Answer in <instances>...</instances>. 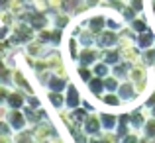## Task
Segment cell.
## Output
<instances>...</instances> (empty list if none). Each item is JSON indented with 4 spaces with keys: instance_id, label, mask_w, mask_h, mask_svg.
<instances>
[{
    "instance_id": "19",
    "label": "cell",
    "mask_w": 155,
    "mask_h": 143,
    "mask_svg": "<svg viewBox=\"0 0 155 143\" xmlns=\"http://www.w3.org/2000/svg\"><path fill=\"white\" fill-rule=\"evenodd\" d=\"M63 51L67 53L69 63L75 65L77 59H79V53H81V43H79V39H77L75 35H69V34H67V37H65V43H63Z\"/></svg>"
},
{
    "instance_id": "13",
    "label": "cell",
    "mask_w": 155,
    "mask_h": 143,
    "mask_svg": "<svg viewBox=\"0 0 155 143\" xmlns=\"http://www.w3.org/2000/svg\"><path fill=\"white\" fill-rule=\"evenodd\" d=\"M102 59V51H100L96 45L92 47H81V53H79V59H77L75 65H84V67H92L96 61Z\"/></svg>"
},
{
    "instance_id": "57",
    "label": "cell",
    "mask_w": 155,
    "mask_h": 143,
    "mask_svg": "<svg viewBox=\"0 0 155 143\" xmlns=\"http://www.w3.org/2000/svg\"><path fill=\"white\" fill-rule=\"evenodd\" d=\"M26 2H28V4H30V6H34V4H35V2H38V0H26Z\"/></svg>"
},
{
    "instance_id": "40",
    "label": "cell",
    "mask_w": 155,
    "mask_h": 143,
    "mask_svg": "<svg viewBox=\"0 0 155 143\" xmlns=\"http://www.w3.org/2000/svg\"><path fill=\"white\" fill-rule=\"evenodd\" d=\"M141 63H143L145 67H149V69L155 67V47H153V49H145V51H141Z\"/></svg>"
},
{
    "instance_id": "8",
    "label": "cell",
    "mask_w": 155,
    "mask_h": 143,
    "mask_svg": "<svg viewBox=\"0 0 155 143\" xmlns=\"http://www.w3.org/2000/svg\"><path fill=\"white\" fill-rule=\"evenodd\" d=\"M83 102H84V96H83V92H81V88L77 86L75 80H71L69 86L65 88V108L75 110V108H79V106H83Z\"/></svg>"
},
{
    "instance_id": "1",
    "label": "cell",
    "mask_w": 155,
    "mask_h": 143,
    "mask_svg": "<svg viewBox=\"0 0 155 143\" xmlns=\"http://www.w3.org/2000/svg\"><path fill=\"white\" fill-rule=\"evenodd\" d=\"M128 79L132 80L134 84H136V88H137V92L141 94V98H143V94L153 86L151 69L145 67V65L141 63V59L137 61V63H134L132 67H130V76H128Z\"/></svg>"
},
{
    "instance_id": "42",
    "label": "cell",
    "mask_w": 155,
    "mask_h": 143,
    "mask_svg": "<svg viewBox=\"0 0 155 143\" xmlns=\"http://www.w3.org/2000/svg\"><path fill=\"white\" fill-rule=\"evenodd\" d=\"M120 16H122V20H124L126 24H130V22H132V20H136V18H137V16H140V14H137V12L134 10V8L130 6V4H126V8H124V10L120 12Z\"/></svg>"
},
{
    "instance_id": "43",
    "label": "cell",
    "mask_w": 155,
    "mask_h": 143,
    "mask_svg": "<svg viewBox=\"0 0 155 143\" xmlns=\"http://www.w3.org/2000/svg\"><path fill=\"white\" fill-rule=\"evenodd\" d=\"M14 51H16V47L8 39L6 41H0V59H8V55H12Z\"/></svg>"
},
{
    "instance_id": "50",
    "label": "cell",
    "mask_w": 155,
    "mask_h": 143,
    "mask_svg": "<svg viewBox=\"0 0 155 143\" xmlns=\"http://www.w3.org/2000/svg\"><path fill=\"white\" fill-rule=\"evenodd\" d=\"M47 143H67V141L63 139V133H59V132L55 129V132H53V135L49 137V141H47Z\"/></svg>"
},
{
    "instance_id": "34",
    "label": "cell",
    "mask_w": 155,
    "mask_h": 143,
    "mask_svg": "<svg viewBox=\"0 0 155 143\" xmlns=\"http://www.w3.org/2000/svg\"><path fill=\"white\" fill-rule=\"evenodd\" d=\"M91 143H120V135L116 132H102L100 135L91 137Z\"/></svg>"
},
{
    "instance_id": "51",
    "label": "cell",
    "mask_w": 155,
    "mask_h": 143,
    "mask_svg": "<svg viewBox=\"0 0 155 143\" xmlns=\"http://www.w3.org/2000/svg\"><path fill=\"white\" fill-rule=\"evenodd\" d=\"M10 2H12V0H0V12L10 10Z\"/></svg>"
},
{
    "instance_id": "24",
    "label": "cell",
    "mask_w": 155,
    "mask_h": 143,
    "mask_svg": "<svg viewBox=\"0 0 155 143\" xmlns=\"http://www.w3.org/2000/svg\"><path fill=\"white\" fill-rule=\"evenodd\" d=\"M45 100H47V104H49V108H53L55 112L65 110V92H51V90H45Z\"/></svg>"
},
{
    "instance_id": "18",
    "label": "cell",
    "mask_w": 155,
    "mask_h": 143,
    "mask_svg": "<svg viewBox=\"0 0 155 143\" xmlns=\"http://www.w3.org/2000/svg\"><path fill=\"white\" fill-rule=\"evenodd\" d=\"M28 104V94L20 88H12L10 94H8V100H6V106L8 110H24Z\"/></svg>"
},
{
    "instance_id": "31",
    "label": "cell",
    "mask_w": 155,
    "mask_h": 143,
    "mask_svg": "<svg viewBox=\"0 0 155 143\" xmlns=\"http://www.w3.org/2000/svg\"><path fill=\"white\" fill-rule=\"evenodd\" d=\"M128 26H130V30H132L134 34H141V31H145V30H149V28H151V26H149V20L145 18L143 14H140L136 20H132Z\"/></svg>"
},
{
    "instance_id": "49",
    "label": "cell",
    "mask_w": 155,
    "mask_h": 143,
    "mask_svg": "<svg viewBox=\"0 0 155 143\" xmlns=\"http://www.w3.org/2000/svg\"><path fill=\"white\" fill-rule=\"evenodd\" d=\"M0 135H14V129L6 120H0Z\"/></svg>"
},
{
    "instance_id": "16",
    "label": "cell",
    "mask_w": 155,
    "mask_h": 143,
    "mask_svg": "<svg viewBox=\"0 0 155 143\" xmlns=\"http://www.w3.org/2000/svg\"><path fill=\"white\" fill-rule=\"evenodd\" d=\"M49 16V26L53 28H59V30H69V26L73 24V14L71 12H65V10H57V12H47Z\"/></svg>"
},
{
    "instance_id": "29",
    "label": "cell",
    "mask_w": 155,
    "mask_h": 143,
    "mask_svg": "<svg viewBox=\"0 0 155 143\" xmlns=\"http://www.w3.org/2000/svg\"><path fill=\"white\" fill-rule=\"evenodd\" d=\"M132 132V125H130V112H120L118 114V128H116V133L118 135H126V133Z\"/></svg>"
},
{
    "instance_id": "52",
    "label": "cell",
    "mask_w": 155,
    "mask_h": 143,
    "mask_svg": "<svg viewBox=\"0 0 155 143\" xmlns=\"http://www.w3.org/2000/svg\"><path fill=\"white\" fill-rule=\"evenodd\" d=\"M6 114H8V106H0V120H6Z\"/></svg>"
},
{
    "instance_id": "58",
    "label": "cell",
    "mask_w": 155,
    "mask_h": 143,
    "mask_svg": "<svg viewBox=\"0 0 155 143\" xmlns=\"http://www.w3.org/2000/svg\"><path fill=\"white\" fill-rule=\"evenodd\" d=\"M151 143H155V139H151Z\"/></svg>"
},
{
    "instance_id": "55",
    "label": "cell",
    "mask_w": 155,
    "mask_h": 143,
    "mask_svg": "<svg viewBox=\"0 0 155 143\" xmlns=\"http://www.w3.org/2000/svg\"><path fill=\"white\" fill-rule=\"evenodd\" d=\"M151 79H153V86H155V67L151 69Z\"/></svg>"
},
{
    "instance_id": "6",
    "label": "cell",
    "mask_w": 155,
    "mask_h": 143,
    "mask_svg": "<svg viewBox=\"0 0 155 143\" xmlns=\"http://www.w3.org/2000/svg\"><path fill=\"white\" fill-rule=\"evenodd\" d=\"M45 63L51 73L61 75V76H69V69H67V63H65L63 55H61V49H51L49 55L45 57Z\"/></svg>"
},
{
    "instance_id": "15",
    "label": "cell",
    "mask_w": 155,
    "mask_h": 143,
    "mask_svg": "<svg viewBox=\"0 0 155 143\" xmlns=\"http://www.w3.org/2000/svg\"><path fill=\"white\" fill-rule=\"evenodd\" d=\"M98 104H100V108H102V110H112V112L126 110L124 100L118 96V92H104V94L98 98Z\"/></svg>"
},
{
    "instance_id": "54",
    "label": "cell",
    "mask_w": 155,
    "mask_h": 143,
    "mask_svg": "<svg viewBox=\"0 0 155 143\" xmlns=\"http://www.w3.org/2000/svg\"><path fill=\"white\" fill-rule=\"evenodd\" d=\"M140 143H151V139H147V137L141 135V137H140Z\"/></svg>"
},
{
    "instance_id": "39",
    "label": "cell",
    "mask_w": 155,
    "mask_h": 143,
    "mask_svg": "<svg viewBox=\"0 0 155 143\" xmlns=\"http://www.w3.org/2000/svg\"><path fill=\"white\" fill-rule=\"evenodd\" d=\"M120 83H122V80L118 79V76L108 75V76L104 79V88H106V92H118V88H120Z\"/></svg>"
},
{
    "instance_id": "28",
    "label": "cell",
    "mask_w": 155,
    "mask_h": 143,
    "mask_svg": "<svg viewBox=\"0 0 155 143\" xmlns=\"http://www.w3.org/2000/svg\"><path fill=\"white\" fill-rule=\"evenodd\" d=\"M102 61H104V63H108L110 67L118 65L120 61H124V59H122V51H120V47L104 49V51H102Z\"/></svg>"
},
{
    "instance_id": "4",
    "label": "cell",
    "mask_w": 155,
    "mask_h": 143,
    "mask_svg": "<svg viewBox=\"0 0 155 143\" xmlns=\"http://www.w3.org/2000/svg\"><path fill=\"white\" fill-rule=\"evenodd\" d=\"M118 96L124 100V106L126 108H136V106H140V100H141V94L137 92L136 84L132 83V80H122L120 83V88H118Z\"/></svg>"
},
{
    "instance_id": "46",
    "label": "cell",
    "mask_w": 155,
    "mask_h": 143,
    "mask_svg": "<svg viewBox=\"0 0 155 143\" xmlns=\"http://www.w3.org/2000/svg\"><path fill=\"white\" fill-rule=\"evenodd\" d=\"M12 34V26H8L6 22H2V18H0V41H6L8 37H10Z\"/></svg>"
},
{
    "instance_id": "14",
    "label": "cell",
    "mask_w": 155,
    "mask_h": 143,
    "mask_svg": "<svg viewBox=\"0 0 155 143\" xmlns=\"http://www.w3.org/2000/svg\"><path fill=\"white\" fill-rule=\"evenodd\" d=\"M6 122L10 124V128L14 129V133L16 132H24V129L30 128L28 118H26V112H24V110H8Z\"/></svg>"
},
{
    "instance_id": "56",
    "label": "cell",
    "mask_w": 155,
    "mask_h": 143,
    "mask_svg": "<svg viewBox=\"0 0 155 143\" xmlns=\"http://www.w3.org/2000/svg\"><path fill=\"white\" fill-rule=\"evenodd\" d=\"M149 116H153V118H155V106H153L151 110H149Z\"/></svg>"
},
{
    "instance_id": "53",
    "label": "cell",
    "mask_w": 155,
    "mask_h": 143,
    "mask_svg": "<svg viewBox=\"0 0 155 143\" xmlns=\"http://www.w3.org/2000/svg\"><path fill=\"white\" fill-rule=\"evenodd\" d=\"M0 143H14L12 135H0Z\"/></svg>"
},
{
    "instance_id": "22",
    "label": "cell",
    "mask_w": 155,
    "mask_h": 143,
    "mask_svg": "<svg viewBox=\"0 0 155 143\" xmlns=\"http://www.w3.org/2000/svg\"><path fill=\"white\" fill-rule=\"evenodd\" d=\"M136 45L140 47L141 51H145V49H153L155 47V31L149 28V30L137 34L136 35Z\"/></svg>"
},
{
    "instance_id": "41",
    "label": "cell",
    "mask_w": 155,
    "mask_h": 143,
    "mask_svg": "<svg viewBox=\"0 0 155 143\" xmlns=\"http://www.w3.org/2000/svg\"><path fill=\"white\" fill-rule=\"evenodd\" d=\"M141 106H143V108H147V110H151L153 106H155V86H151L143 94V98H141Z\"/></svg>"
},
{
    "instance_id": "25",
    "label": "cell",
    "mask_w": 155,
    "mask_h": 143,
    "mask_svg": "<svg viewBox=\"0 0 155 143\" xmlns=\"http://www.w3.org/2000/svg\"><path fill=\"white\" fill-rule=\"evenodd\" d=\"M73 73H75L77 80H79L81 84H87L88 80L94 76V73H92V67H84V65H73Z\"/></svg>"
},
{
    "instance_id": "11",
    "label": "cell",
    "mask_w": 155,
    "mask_h": 143,
    "mask_svg": "<svg viewBox=\"0 0 155 143\" xmlns=\"http://www.w3.org/2000/svg\"><path fill=\"white\" fill-rule=\"evenodd\" d=\"M81 129H83V132L87 133L88 137H96V135H100V133L104 132V129H102V124H100L98 110H94V112H88V116H87V120L83 122Z\"/></svg>"
},
{
    "instance_id": "32",
    "label": "cell",
    "mask_w": 155,
    "mask_h": 143,
    "mask_svg": "<svg viewBox=\"0 0 155 143\" xmlns=\"http://www.w3.org/2000/svg\"><path fill=\"white\" fill-rule=\"evenodd\" d=\"M77 39H79L81 47H92V45H96V35H94V34H91L87 28H83V30L79 31Z\"/></svg>"
},
{
    "instance_id": "12",
    "label": "cell",
    "mask_w": 155,
    "mask_h": 143,
    "mask_svg": "<svg viewBox=\"0 0 155 143\" xmlns=\"http://www.w3.org/2000/svg\"><path fill=\"white\" fill-rule=\"evenodd\" d=\"M118 43H120V31H114V30H108V28H106L104 31H100V34L96 35V47H98L100 51L118 47Z\"/></svg>"
},
{
    "instance_id": "30",
    "label": "cell",
    "mask_w": 155,
    "mask_h": 143,
    "mask_svg": "<svg viewBox=\"0 0 155 143\" xmlns=\"http://www.w3.org/2000/svg\"><path fill=\"white\" fill-rule=\"evenodd\" d=\"M12 71H14V67H10L6 59H0V84L12 86Z\"/></svg>"
},
{
    "instance_id": "3",
    "label": "cell",
    "mask_w": 155,
    "mask_h": 143,
    "mask_svg": "<svg viewBox=\"0 0 155 143\" xmlns=\"http://www.w3.org/2000/svg\"><path fill=\"white\" fill-rule=\"evenodd\" d=\"M79 22H81V26L87 28L91 34L98 35L100 31L106 30V12H96V10L87 12V14L79 20Z\"/></svg>"
},
{
    "instance_id": "45",
    "label": "cell",
    "mask_w": 155,
    "mask_h": 143,
    "mask_svg": "<svg viewBox=\"0 0 155 143\" xmlns=\"http://www.w3.org/2000/svg\"><path fill=\"white\" fill-rule=\"evenodd\" d=\"M26 106L38 110V108H41V106H43V100L38 96V92H35V94H28V104H26Z\"/></svg>"
},
{
    "instance_id": "7",
    "label": "cell",
    "mask_w": 155,
    "mask_h": 143,
    "mask_svg": "<svg viewBox=\"0 0 155 143\" xmlns=\"http://www.w3.org/2000/svg\"><path fill=\"white\" fill-rule=\"evenodd\" d=\"M12 88H20L26 94H35V86L31 84V80L28 79L22 67H14V71H12Z\"/></svg>"
},
{
    "instance_id": "27",
    "label": "cell",
    "mask_w": 155,
    "mask_h": 143,
    "mask_svg": "<svg viewBox=\"0 0 155 143\" xmlns=\"http://www.w3.org/2000/svg\"><path fill=\"white\" fill-rule=\"evenodd\" d=\"M120 51H122V59H124L126 63H130V65L137 63V61L141 59V49L137 47V45L124 47V49H120Z\"/></svg>"
},
{
    "instance_id": "37",
    "label": "cell",
    "mask_w": 155,
    "mask_h": 143,
    "mask_svg": "<svg viewBox=\"0 0 155 143\" xmlns=\"http://www.w3.org/2000/svg\"><path fill=\"white\" fill-rule=\"evenodd\" d=\"M12 139L14 143H35L34 137H31V129H24V132H16L14 135H12Z\"/></svg>"
},
{
    "instance_id": "36",
    "label": "cell",
    "mask_w": 155,
    "mask_h": 143,
    "mask_svg": "<svg viewBox=\"0 0 155 143\" xmlns=\"http://www.w3.org/2000/svg\"><path fill=\"white\" fill-rule=\"evenodd\" d=\"M71 112V118H73V122H75V125H83V122L87 120V116H88V112L91 110H87L84 106H79V108H75V110H69Z\"/></svg>"
},
{
    "instance_id": "35",
    "label": "cell",
    "mask_w": 155,
    "mask_h": 143,
    "mask_svg": "<svg viewBox=\"0 0 155 143\" xmlns=\"http://www.w3.org/2000/svg\"><path fill=\"white\" fill-rule=\"evenodd\" d=\"M92 73H94V76H98V79H106L108 75H112V67L100 59L92 65Z\"/></svg>"
},
{
    "instance_id": "47",
    "label": "cell",
    "mask_w": 155,
    "mask_h": 143,
    "mask_svg": "<svg viewBox=\"0 0 155 143\" xmlns=\"http://www.w3.org/2000/svg\"><path fill=\"white\" fill-rule=\"evenodd\" d=\"M128 4L137 12V14H143V10H145V0H128Z\"/></svg>"
},
{
    "instance_id": "23",
    "label": "cell",
    "mask_w": 155,
    "mask_h": 143,
    "mask_svg": "<svg viewBox=\"0 0 155 143\" xmlns=\"http://www.w3.org/2000/svg\"><path fill=\"white\" fill-rule=\"evenodd\" d=\"M106 12V28L108 30H114V31H122L128 24L122 20V16L118 12H110V10H104Z\"/></svg>"
},
{
    "instance_id": "21",
    "label": "cell",
    "mask_w": 155,
    "mask_h": 143,
    "mask_svg": "<svg viewBox=\"0 0 155 143\" xmlns=\"http://www.w3.org/2000/svg\"><path fill=\"white\" fill-rule=\"evenodd\" d=\"M84 88H87V92H88V96H92L96 102H98V98L106 92V88H104V79H98V76H92L91 80H88L87 84H84Z\"/></svg>"
},
{
    "instance_id": "5",
    "label": "cell",
    "mask_w": 155,
    "mask_h": 143,
    "mask_svg": "<svg viewBox=\"0 0 155 143\" xmlns=\"http://www.w3.org/2000/svg\"><path fill=\"white\" fill-rule=\"evenodd\" d=\"M69 83H71V76H61V75H55V73L49 71L47 76L39 83V86L43 90H51V92H65Z\"/></svg>"
},
{
    "instance_id": "9",
    "label": "cell",
    "mask_w": 155,
    "mask_h": 143,
    "mask_svg": "<svg viewBox=\"0 0 155 143\" xmlns=\"http://www.w3.org/2000/svg\"><path fill=\"white\" fill-rule=\"evenodd\" d=\"M30 129H31V137H34L35 143H47L49 137L53 135V132H55V125L51 124V120H45V122L31 125Z\"/></svg>"
},
{
    "instance_id": "48",
    "label": "cell",
    "mask_w": 155,
    "mask_h": 143,
    "mask_svg": "<svg viewBox=\"0 0 155 143\" xmlns=\"http://www.w3.org/2000/svg\"><path fill=\"white\" fill-rule=\"evenodd\" d=\"M10 90H12V86H8V84H0V106H4V104H6Z\"/></svg>"
},
{
    "instance_id": "20",
    "label": "cell",
    "mask_w": 155,
    "mask_h": 143,
    "mask_svg": "<svg viewBox=\"0 0 155 143\" xmlns=\"http://www.w3.org/2000/svg\"><path fill=\"white\" fill-rule=\"evenodd\" d=\"M100 116V124H102L104 132H116L118 128V114L112 112V110H98Z\"/></svg>"
},
{
    "instance_id": "33",
    "label": "cell",
    "mask_w": 155,
    "mask_h": 143,
    "mask_svg": "<svg viewBox=\"0 0 155 143\" xmlns=\"http://www.w3.org/2000/svg\"><path fill=\"white\" fill-rule=\"evenodd\" d=\"M130 67H132L130 63H126V61H120L118 65H114V67H112V75L118 76L120 80H128V76H130Z\"/></svg>"
},
{
    "instance_id": "38",
    "label": "cell",
    "mask_w": 155,
    "mask_h": 143,
    "mask_svg": "<svg viewBox=\"0 0 155 143\" xmlns=\"http://www.w3.org/2000/svg\"><path fill=\"white\" fill-rule=\"evenodd\" d=\"M141 135L147 137V139H155V118H153V116L147 118L143 129H141Z\"/></svg>"
},
{
    "instance_id": "17",
    "label": "cell",
    "mask_w": 155,
    "mask_h": 143,
    "mask_svg": "<svg viewBox=\"0 0 155 143\" xmlns=\"http://www.w3.org/2000/svg\"><path fill=\"white\" fill-rule=\"evenodd\" d=\"M22 51L26 53L28 57H31V59H45V57L49 55L51 47L45 45V43H41V41H38V39H34V41L28 43V45L24 47Z\"/></svg>"
},
{
    "instance_id": "10",
    "label": "cell",
    "mask_w": 155,
    "mask_h": 143,
    "mask_svg": "<svg viewBox=\"0 0 155 143\" xmlns=\"http://www.w3.org/2000/svg\"><path fill=\"white\" fill-rule=\"evenodd\" d=\"M147 118H149V110L143 108L141 104L130 110V125H132V132L141 133V129H143V125H145V122H147Z\"/></svg>"
},
{
    "instance_id": "44",
    "label": "cell",
    "mask_w": 155,
    "mask_h": 143,
    "mask_svg": "<svg viewBox=\"0 0 155 143\" xmlns=\"http://www.w3.org/2000/svg\"><path fill=\"white\" fill-rule=\"evenodd\" d=\"M140 137H141V133L130 132V133H126V135L120 137V143H140Z\"/></svg>"
},
{
    "instance_id": "2",
    "label": "cell",
    "mask_w": 155,
    "mask_h": 143,
    "mask_svg": "<svg viewBox=\"0 0 155 143\" xmlns=\"http://www.w3.org/2000/svg\"><path fill=\"white\" fill-rule=\"evenodd\" d=\"M34 39H35V30L28 22L18 20L16 26L12 28V34H10V37H8V41H10L16 49H24L28 43L34 41Z\"/></svg>"
},
{
    "instance_id": "59",
    "label": "cell",
    "mask_w": 155,
    "mask_h": 143,
    "mask_svg": "<svg viewBox=\"0 0 155 143\" xmlns=\"http://www.w3.org/2000/svg\"><path fill=\"white\" fill-rule=\"evenodd\" d=\"M126 2H128V0H126Z\"/></svg>"
},
{
    "instance_id": "26",
    "label": "cell",
    "mask_w": 155,
    "mask_h": 143,
    "mask_svg": "<svg viewBox=\"0 0 155 143\" xmlns=\"http://www.w3.org/2000/svg\"><path fill=\"white\" fill-rule=\"evenodd\" d=\"M102 2L104 0H79V4L75 8V14H87V12L98 10V8H102Z\"/></svg>"
}]
</instances>
